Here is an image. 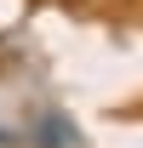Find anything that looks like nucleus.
<instances>
[{"label":"nucleus","instance_id":"nucleus-1","mask_svg":"<svg viewBox=\"0 0 143 148\" xmlns=\"http://www.w3.org/2000/svg\"><path fill=\"white\" fill-rule=\"evenodd\" d=\"M29 143H35V148H80L86 137H80V125H74V114L40 108L35 120H29Z\"/></svg>","mask_w":143,"mask_h":148},{"label":"nucleus","instance_id":"nucleus-2","mask_svg":"<svg viewBox=\"0 0 143 148\" xmlns=\"http://www.w3.org/2000/svg\"><path fill=\"white\" fill-rule=\"evenodd\" d=\"M12 143H17V137H12V131H6V125H0V148H12Z\"/></svg>","mask_w":143,"mask_h":148}]
</instances>
